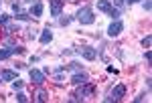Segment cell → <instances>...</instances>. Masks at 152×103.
<instances>
[{"label": "cell", "instance_id": "cell-15", "mask_svg": "<svg viewBox=\"0 0 152 103\" xmlns=\"http://www.w3.org/2000/svg\"><path fill=\"white\" fill-rule=\"evenodd\" d=\"M20 87H23V81H20V79H18V77H16V79L12 81V89L16 91V89H20Z\"/></svg>", "mask_w": 152, "mask_h": 103}, {"label": "cell", "instance_id": "cell-18", "mask_svg": "<svg viewBox=\"0 0 152 103\" xmlns=\"http://www.w3.org/2000/svg\"><path fill=\"white\" fill-rule=\"evenodd\" d=\"M124 2H128V4H134V2H138V0H116V6L120 8V6H122Z\"/></svg>", "mask_w": 152, "mask_h": 103}, {"label": "cell", "instance_id": "cell-17", "mask_svg": "<svg viewBox=\"0 0 152 103\" xmlns=\"http://www.w3.org/2000/svg\"><path fill=\"white\" fill-rule=\"evenodd\" d=\"M150 43H152L150 36H144V38H142V46H144V49H148V46H150Z\"/></svg>", "mask_w": 152, "mask_h": 103}, {"label": "cell", "instance_id": "cell-9", "mask_svg": "<svg viewBox=\"0 0 152 103\" xmlns=\"http://www.w3.org/2000/svg\"><path fill=\"white\" fill-rule=\"evenodd\" d=\"M87 79H89V77H87L85 73H75V75L71 77V83H73V85H85Z\"/></svg>", "mask_w": 152, "mask_h": 103}, {"label": "cell", "instance_id": "cell-22", "mask_svg": "<svg viewBox=\"0 0 152 103\" xmlns=\"http://www.w3.org/2000/svg\"><path fill=\"white\" fill-rule=\"evenodd\" d=\"M69 22H71V18H69V16H65V18H61V24H63V26H67Z\"/></svg>", "mask_w": 152, "mask_h": 103}, {"label": "cell", "instance_id": "cell-3", "mask_svg": "<svg viewBox=\"0 0 152 103\" xmlns=\"http://www.w3.org/2000/svg\"><path fill=\"white\" fill-rule=\"evenodd\" d=\"M122 30H124V22L122 20H114V22L110 24V28H107V34L114 38V36H120Z\"/></svg>", "mask_w": 152, "mask_h": 103}, {"label": "cell", "instance_id": "cell-23", "mask_svg": "<svg viewBox=\"0 0 152 103\" xmlns=\"http://www.w3.org/2000/svg\"><path fill=\"white\" fill-rule=\"evenodd\" d=\"M24 2H33V0H24Z\"/></svg>", "mask_w": 152, "mask_h": 103}, {"label": "cell", "instance_id": "cell-6", "mask_svg": "<svg viewBox=\"0 0 152 103\" xmlns=\"http://www.w3.org/2000/svg\"><path fill=\"white\" fill-rule=\"evenodd\" d=\"M79 53H81V57L85 59V61H95V59H97V51L91 49V46H85V49H81Z\"/></svg>", "mask_w": 152, "mask_h": 103}, {"label": "cell", "instance_id": "cell-16", "mask_svg": "<svg viewBox=\"0 0 152 103\" xmlns=\"http://www.w3.org/2000/svg\"><path fill=\"white\" fill-rule=\"evenodd\" d=\"M10 20V14H0V24H8Z\"/></svg>", "mask_w": 152, "mask_h": 103}, {"label": "cell", "instance_id": "cell-1", "mask_svg": "<svg viewBox=\"0 0 152 103\" xmlns=\"http://www.w3.org/2000/svg\"><path fill=\"white\" fill-rule=\"evenodd\" d=\"M77 20L81 24H94L95 22V16H94V10L89 6H83L77 10Z\"/></svg>", "mask_w": 152, "mask_h": 103}, {"label": "cell", "instance_id": "cell-21", "mask_svg": "<svg viewBox=\"0 0 152 103\" xmlns=\"http://www.w3.org/2000/svg\"><path fill=\"white\" fill-rule=\"evenodd\" d=\"M150 8H152V4H150V0H144V10L148 12V10H150Z\"/></svg>", "mask_w": 152, "mask_h": 103}, {"label": "cell", "instance_id": "cell-5", "mask_svg": "<svg viewBox=\"0 0 152 103\" xmlns=\"http://www.w3.org/2000/svg\"><path fill=\"white\" fill-rule=\"evenodd\" d=\"M124 95H126V87H124V85H116V87H114V91H112V97H107L105 101H112V99L118 101V99H122Z\"/></svg>", "mask_w": 152, "mask_h": 103}, {"label": "cell", "instance_id": "cell-4", "mask_svg": "<svg viewBox=\"0 0 152 103\" xmlns=\"http://www.w3.org/2000/svg\"><path fill=\"white\" fill-rule=\"evenodd\" d=\"M28 77H31V81H33L35 85H43V83H45V73L39 71V69H31V71H28Z\"/></svg>", "mask_w": 152, "mask_h": 103}, {"label": "cell", "instance_id": "cell-11", "mask_svg": "<svg viewBox=\"0 0 152 103\" xmlns=\"http://www.w3.org/2000/svg\"><path fill=\"white\" fill-rule=\"evenodd\" d=\"M112 2L110 0H97V10H102V12H110L112 10Z\"/></svg>", "mask_w": 152, "mask_h": 103}, {"label": "cell", "instance_id": "cell-10", "mask_svg": "<svg viewBox=\"0 0 152 103\" xmlns=\"http://www.w3.org/2000/svg\"><path fill=\"white\" fill-rule=\"evenodd\" d=\"M14 79H16V71H8V69L0 71V83L2 81H14Z\"/></svg>", "mask_w": 152, "mask_h": 103}, {"label": "cell", "instance_id": "cell-7", "mask_svg": "<svg viewBox=\"0 0 152 103\" xmlns=\"http://www.w3.org/2000/svg\"><path fill=\"white\" fill-rule=\"evenodd\" d=\"M63 4H65V0H51V14L53 16H61Z\"/></svg>", "mask_w": 152, "mask_h": 103}, {"label": "cell", "instance_id": "cell-13", "mask_svg": "<svg viewBox=\"0 0 152 103\" xmlns=\"http://www.w3.org/2000/svg\"><path fill=\"white\" fill-rule=\"evenodd\" d=\"M107 14H110L114 20H118V18H120V8H114V6H112V10L107 12Z\"/></svg>", "mask_w": 152, "mask_h": 103}, {"label": "cell", "instance_id": "cell-14", "mask_svg": "<svg viewBox=\"0 0 152 103\" xmlns=\"http://www.w3.org/2000/svg\"><path fill=\"white\" fill-rule=\"evenodd\" d=\"M16 20H28L31 18V14H26V12H16V16H14Z\"/></svg>", "mask_w": 152, "mask_h": 103}, {"label": "cell", "instance_id": "cell-8", "mask_svg": "<svg viewBox=\"0 0 152 103\" xmlns=\"http://www.w3.org/2000/svg\"><path fill=\"white\" fill-rule=\"evenodd\" d=\"M43 10H45L43 2H41V0H37L35 4H33V8H31V16H35V18H39V16H43Z\"/></svg>", "mask_w": 152, "mask_h": 103}, {"label": "cell", "instance_id": "cell-2", "mask_svg": "<svg viewBox=\"0 0 152 103\" xmlns=\"http://www.w3.org/2000/svg\"><path fill=\"white\" fill-rule=\"evenodd\" d=\"M24 49L20 46H10V49H0V61H6V59H10L12 55H23Z\"/></svg>", "mask_w": 152, "mask_h": 103}, {"label": "cell", "instance_id": "cell-12", "mask_svg": "<svg viewBox=\"0 0 152 103\" xmlns=\"http://www.w3.org/2000/svg\"><path fill=\"white\" fill-rule=\"evenodd\" d=\"M39 41H41V45H47V43H51V41H53V33H51V28H45Z\"/></svg>", "mask_w": 152, "mask_h": 103}, {"label": "cell", "instance_id": "cell-20", "mask_svg": "<svg viewBox=\"0 0 152 103\" xmlns=\"http://www.w3.org/2000/svg\"><path fill=\"white\" fill-rule=\"evenodd\" d=\"M37 99H39V101H47V93H45V91H41V93H39V97H37Z\"/></svg>", "mask_w": 152, "mask_h": 103}, {"label": "cell", "instance_id": "cell-19", "mask_svg": "<svg viewBox=\"0 0 152 103\" xmlns=\"http://www.w3.org/2000/svg\"><path fill=\"white\" fill-rule=\"evenodd\" d=\"M16 99H18V101H20V103L28 101V97H26V95H24V93H16Z\"/></svg>", "mask_w": 152, "mask_h": 103}]
</instances>
